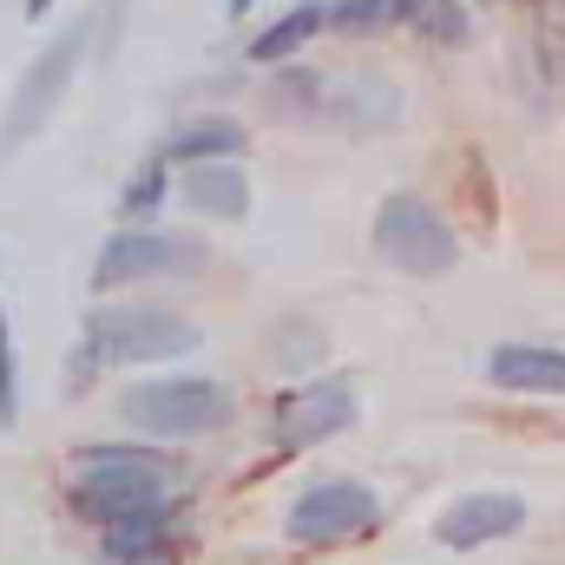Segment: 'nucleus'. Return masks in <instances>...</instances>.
<instances>
[{
  "instance_id": "nucleus-1",
  "label": "nucleus",
  "mask_w": 565,
  "mask_h": 565,
  "mask_svg": "<svg viewBox=\"0 0 565 565\" xmlns=\"http://www.w3.org/2000/svg\"><path fill=\"white\" fill-rule=\"evenodd\" d=\"M171 460L151 447H79L73 454V513L119 526L132 513L171 507Z\"/></svg>"
},
{
  "instance_id": "nucleus-2",
  "label": "nucleus",
  "mask_w": 565,
  "mask_h": 565,
  "mask_svg": "<svg viewBox=\"0 0 565 565\" xmlns=\"http://www.w3.org/2000/svg\"><path fill=\"white\" fill-rule=\"evenodd\" d=\"M198 349V329L171 309H151V302H106L86 316V355H79V375L86 369H132V362H178Z\"/></svg>"
},
{
  "instance_id": "nucleus-3",
  "label": "nucleus",
  "mask_w": 565,
  "mask_h": 565,
  "mask_svg": "<svg viewBox=\"0 0 565 565\" xmlns=\"http://www.w3.org/2000/svg\"><path fill=\"white\" fill-rule=\"evenodd\" d=\"M93 33H99V13H86V20H73V26H60L40 53H33V66L20 73V86H13V106H7V132H0V151H20L26 139H40V126L60 113V99H66V86H73V73L86 66V46H93Z\"/></svg>"
},
{
  "instance_id": "nucleus-4",
  "label": "nucleus",
  "mask_w": 565,
  "mask_h": 565,
  "mask_svg": "<svg viewBox=\"0 0 565 565\" xmlns=\"http://www.w3.org/2000/svg\"><path fill=\"white\" fill-rule=\"evenodd\" d=\"M119 415L158 440H184V434H211L237 415V395L211 375H158V382H139L126 388Z\"/></svg>"
},
{
  "instance_id": "nucleus-5",
  "label": "nucleus",
  "mask_w": 565,
  "mask_h": 565,
  "mask_svg": "<svg viewBox=\"0 0 565 565\" xmlns=\"http://www.w3.org/2000/svg\"><path fill=\"white\" fill-rule=\"evenodd\" d=\"M375 250H382V264L402 270V277H447L454 257H460V237H454V224H447L427 198L395 191V198L375 211Z\"/></svg>"
},
{
  "instance_id": "nucleus-6",
  "label": "nucleus",
  "mask_w": 565,
  "mask_h": 565,
  "mask_svg": "<svg viewBox=\"0 0 565 565\" xmlns=\"http://www.w3.org/2000/svg\"><path fill=\"white\" fill-rule=\"evenodd\" d=\"M375 520H382L375 487H362V480H316V487H302V493L289 500L282 533H289L296 546H335V540L369 533Z\"/></svg>"
},
{
  "instance_id": "nucleus-7",
  "label": "nucleus",
  "mask_w": 565,
  "mask_h": 565,
  "mask_svg": "<svg viewBox=\"0 0 565 565\" xmlns=\"http://www.w3.org/2000/svg\"><path fill=\"white\" fill-rule=\"evenodd\" d=\"M184 270H204V244L171 237V231H113V237L99 244L93 289H126V282L184 277Z\"/></svg>"
},
{
  "instance_id": "nucleus-8",
  "label": "nucleus",
  "mask_w": 565,
  "mask_h": 565,
  "mask_svg": "<svg viewBox=\"0 0 565 565\" xmlns=\"http://www.w3.org/2000/svg\"><path fill=\"white\" fill-rule=\"evenodd\" d=\"M349 422H355V395H349V382H342V375H322V382H296V388H282L277 415H270V434H277V447H316V440L342 434Z\"/></svg>"
},
{
  "instance_id": "nucleus-9",
  "label": "nucleus",
  "mask_w": 565,
  "mask_h": 565,
  "mask_svg": "<svg viewBox=\"0 0 565 565\" xmlns=\"http://www.w3.org/2000/svg\"><path fill=\"white\" fill-rule=\"evenodd\" d=\"M520 520H526L520 493H460V500L434 520V540H440L447 553H473V546H493V540L520 533Z\"/></svg>"
},
{
  "instance_id": "nucleus-10",
  "label": "nucleus",
  "mask_w": 565,
  "mask_h": 565,
  "mask_svg": "<svg viewBox=\"0 0 565 565\" xmlns=\"http://www.w3.org/2000/svg\"><path fill=\"white\" fill-rule=\"evenodd\" d=\"M487 375L493 388L507 395H565V349H546V342H500L487 355Z\"/></svg>"
},
{
  "instance_id": "nucleus-11",
  "label": "nucleus",
  "mask_w": 565,
  "mask_h": 565,
  "mask_svg": "<svg viewBox=\"0 0 565 565\" xmlns=\"http://www.w3.org/2000/svg\"><path fill=\"white\" fill-rule=\"evenodd\" d=\"M178 198H184L198 217H224V224H237V217L250 211V178H244L237 164H191L184 184H178Z\"/></svg>"
},
{
  "instance_id": "nucleus-12",
  "label": "nucleus",
  "mask_w": 565,
  "mask_h": 565,
  "mask_svg": "<svg viewBox=\"0 0 565 565\" xmlns=\"http://www.w3.org/2000/svg\"><path fill=\"white\" fill-rule=\"evenodd\" d=\"M171 533H178L171 507H151V513H132V520L106 526V546H99V553H106L113 565H151V559H164Z\"/></svg>"
},
{
  "instance_id": "nucleus-13",
  "label": "nucleus",
  "mask_w": 565,
  "mask_h": 565,
  "mask_svg": "<svg viewBox=\"0 0 565 565\" xmlns=\"http://www.w3.org/2000/svg\"><path fill=\"white\" fill-rule=\"evenodd\" d=\"M244 145H250V132L237 119H184L164 145V158H178V164H231Z\"/></svg>"
},
{
  "instance_id": "nucleus-14",
  "label": "nucleus",
  "mask_w": 565,
  "mask_h": 565,
  "mask_svg": "<svg viewBox=\"0 0 565 565\" xmlns=\"http://www.w3.org/2000/svg\"><path fill=\"white\" fill-rule=\"evenodd\" d=\"M316 33H322V0H296L277 26H264V33L250 40V60H257V66H277V60H289L296 46H309Z\"/></svg>"
},
{
  "instance_id": "nucleus-15",
  "label": "nucleus",
  "mask_w": 565,
  "mask_h": 565,
  "mask_svg": "<svg viewBox=\"0 0 565 565\" xmlns=\"http://www.w3.org/2000/svg\"><path fill=\"white\" fill-rule=\"evenodd\" d=\"M395 20H408L434 46H467V33H473V20H467L460 0H395Z\"/></svg>"
},
{
  "instance_id": "nucleus-16",
  "label": "nucleus",
  "mask_w": 565,
  "mask_h": 565,
  "mask_svg": "<svg viewBox=\"0 0 565 565\" xmlns=\"http://www.w3.org/2000/svg\"><path fill=\"white\" fill-rule=\"evenodd\" d=\"M164 191H171V184H164V158H145L139 171H132V184H126V198H119V217H126L132 231H145V217L164 204Z\"/></svg>"
},
{
  "instance_id": "nucleus-17",
  "label": "nucleus",
  "mask_w": 565,
  "mask_h": 565,
  "mask_svg": "<svg viewBox=\"0 0 565 565\" xmlns=\"http://www.w3.org/2000/svg\"><path fill=\"white\" fill-rule=\"evenodd\" d=\"M395 20V0H322V26L335 33H375Z\"/></svg>"
},
{
  "instance_id": "nucleus-18",
  "label": "nucleus",
  "mask_w": 565,
  "mask_h": 565,
  "mask_svg": "<svg viewBox=\"0 0 565 565\" xmlns=\"http://www.w3.org/2000/svg\"><path fill=\"white\" fill-rule=\"evenodd\" d=\"M277 362H282V369H296V375H302V369H316V362H322V329H316V322H282Z\"/></svg>"
},
{
  "instance_id": "nucleus-19",
  "label": "nucleus",
  "mask_w": 565,
  "mask_h": 565,
  "mask_svg": "<svg viewBox=\"0 0 565 565\" xmlns=\"http://www.w3.org/2000/svg\"><path fill=\"white\" fill-rule=\"evenodd\" d=\"M20 422V369H13V329H7V302H0V427Z\"/></svg>"
},
{
  "instance_id": "nucleus-20",
  "label": "nucleus",
  "mask_w": 565,
  "mask_h": 565,
  "mask_svg": "<svg viewBox=\"0 0 565 565\" xmlns=\"http://www.w3.org/2000/svg\"><path fill=\"white\" fill-rule=\"evenodd\" d=\"M250 7H257V0H231V13H250Z\"/></svg>"
}]
</instances>
